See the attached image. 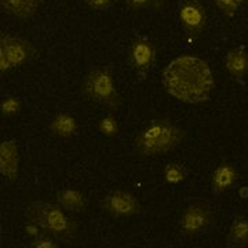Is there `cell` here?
Returning <instances> with one entry per match:
<instances>
[{
  "mask_svg": "<svg viewBox=\"0 0 248 248\" xmlns=\"http://www.w3.org/2000/svg\"><path fill=\"white\" fill-rule=\"evenodd\" d=\"M163 86L181 102L202 104L211 98L215 79L208 62L193 54H181L164 68Z\"/></svg>",
  "mask_w": 248,
  "mask_h": 248,
  "instance_id": "1",
  "label": "cell"
},
{
  "mask_svg": "<svg viewBox=\"0 0 248 248\" xmlns=\"http://www.w3.org/2000/svg\"><path fill=\"white\" fill-rule=\"evenodd\" d=\"M185 131L166 119L151 120L135 137V151L143 157H157L177 148Z\"/></svg>",
  "mask_w": 248,
  "mask_h": 248,
  "instance_id": "2",
  "label": "cell"
},
{
  "mask_svg": "<svg viewBox=\"0 0 248 248\" xmlns=\"http://www.w3.org/2000/svg\"><path fill=\"white\" fill-rule=\"evenodd\" d=\"M25 218L60 240L71 239L78 232V223L65 214L60 204L32 203L25 210Z\"/></svg>",
  "mask_w": 248,
  "mask_h": 248,
  "instance_id": "3",
  "label": "cell"
},
{
  "mask_svg": "<svg viewBox=\"0 0 248 248\" xmlns=\"http://www.w3.org/2000/svg\"><path fill=\"white\" fill-rule=\"evenodd\" d=\"M81 90L89 99L109 109H117L122 105V95L116 89L113 75L107 68H97L90 72L84 78Z\"/></svg>",
  "mask_w": 248,
  "mask_h": 248,
  "instance_id": "4",
  "label": "cell"
},
{
  "mask_svg": "<svg viewBox=\"0 0 248 248\" xmlns=\"http://www.w3.org/2000/svg\"><path fill=\"white\" fill-rule=\"evenodd\" d=\"M36 55V50L27 39L13 35H3L0 39V71L7 73L31 62Z\"/></svg>",
  "mask_w": 248,
  "mask_h": 248,
  "instance_id": "5",
  "label": "cell"
},
{
  "mask_svg": "<svg viewBox=\"0 0 248 248\" xmlns=\"http://www.w3.org/2000/svg\"><path fill=\"white\" fill-rule=\"evenodd\" d=\"M213 219L211 208L203 203H192L185 207L184 213L179 219V228L184 236L192 239L199 236L200 233L207 231Z\"/></svg>",
  "mask_w": 248,
  "mask_h": 248,
  "instance_id": "6",
  "label": "cell"
},
{
  "mask_svg": "<svg viewBox=\"0 0 248 248\" xmlns=\"http://www.w3.org/2000/svg\"><path fill=\"white\" fill-rule=\"evenodd\" d=\"M128 63L138 76L146 78L156 63V48L148 37H137L128 50Z\"/></svg>",
  "mask_w": 248,
  "mask_h": 248,
  "instance_id": "7",
  "label": "cell"
},
{
  "mask_svg": "<svg viewBox=\"0 0 248 248\" xmlns=\"http://www.w3.org/2000/svg\"><path fill=\"white\" fill-rule=\"evenodd\" d=\"M178 18L186 33L192 37H199L208 24V16L202 3L197 0H186L178 10Z\"/></svg>",
  "mask_w": 248,
  "mask_h": 248,
  "instance_id": "8",
  "label": "cell"
},
{
  "mask_svg": "<svg viewBox=\"0 0 248 248\" xmlns=\"http://www.w3.org/2000/svg\"><path fill=\"white\" fill-rule=\"evenodd\" d=\"M101 208L113 217H133L142 213L138 199L125 190H116L101 202Z\"/></svg>",
  "mask_w": 248,
  "mask_h": 248,
  "instance_id": "9",
  "label": "cell"
},
{
  "mask_svg": "<svg viewBox=\"0 0 248 248\" xmlns=\"http://www.w3.org/2000/svg\"><path fill=\"white\" fill-rule=\"evenodd\" d=\"M19 148L14 140L0 143V171L9 181H16L19 172Z\"/></svg>",
  "mask_w": 248,
  "mask_h": 248,
  "instance_id": "10",
  "label": "cell"
},
{
  "mask_svg": "<svg viewBox=\"0 0 248 248\" xmlns=\"http://www.w3.org/2000/svg\"><path fill=\"white\" fill-rule=\"evenodd\" d=\"M239 179V170L234 164L222 161L221 164L214 170L211 177V192L213 195H222L229 190Z\"/></svg>",
  "mask_w": 248,
  "mask_h": 248,
  "instance_id": "11",
  "label": "cell"
},
{
  "mask_svg": "<svg viewBox=\"0 0 248 248\" xmlns=\"http://www.w3.org/2000/svg\"><path fill=\"white\" fill-rule=\"evenodd\" d=\"M225 68L236 79H243L248 75V51L244 47L231 48L225 57Z\"/></svg>",
  "mask_w": 248,
  "mask_h": 248,
  "instance_id": "12",
  "label": "cell"
},
{
  "mask_svg": "<svg viewBox=\"0 0 248 248\" xmlns=\"http://www.w3.org/2000/svg\"><path fill=\"white\" fill-rule=\"evenodd\" d=\"M57 203L69 213H83L87 208V197L78 189H62L57 193Z\"/></svg>",
  "mask_w": 248,
  "mask_h": 248,
  "instance_id": "13",
  "label": "cell"
},
{
  "mask_svg": "<svg viewBox=\"0 0 248 248\" xmlns=\"http://www.w3.org/2000/svg\"><path fill=\"white\" fill-rule=\"evenodd\" d=\"M43 0H0L3 10L21 19H28L35 16Z\"/></svg>",
  "mask_w": 248,
  "mask_h": 248,
  "instance_id": "14",
  "label": "cell"
},
{
  "mask_svg": "<svg viewBox=\"0 0 248 248\" xmlns=\"http://www.w3.org/2000/svg\"><path fill=\"white\" fill-rule=\"evenodd\" d=\"M50 131L58 138H71L78 131L76 119L66 112H58L50 122Z\"/></svg>",
  "mask_w": 248,
  "mask_h": 248,
  "instance_id": "15",
  "label": "cell"
},
{
  "mask_svg": "<svg viewBox=\"0 0 248 248\" xmlns=\"http://www.w3.org/2000/svg\"><path fill=\"white\" fill-rule=\"evenodd\" d=\"M229 247L241 248L248 246V218L239 215L232 222L228 234Z\"/></svg>",
  "mask_w": 248,
  "mask_h": 248,
  "instance_id": "16",
  "label": "cell"
},
{
  "mask_svg": "<svg viewBox=\"0 0 248 248\" xmlns=\"http://www.w3.org/2000/svg\"><path fill=\"white\" fill-rule=\"evenodd\" d=\"M163 178L170 185H179L187 178V170L179 163H169L163 170Z\"/></svg>",
  "mask_w": 248,
  "mask_h": 248,
  "instance_id": "17",
  "label": "cell"
},
{
  "mask_svg": "<svg viewBox=\"0 0 248 248\" xmlns=\"http://www.w3.org/2000/svg\"><path fill=\"white\" fill-rule=\"evenodd\" d=\"M98 131L102 134L104 137L108 138H113L116 137L119 131H120V127H119V122L113 115H107L104 116L99 122H98Z\"/></svg>",
  "mask_w": 248,
  "mask_h": 248,
  "instance_id": "18",
  "label": "cell"
},
{
  "mask_svg": "<svg viewBox=\"0 0 248 248\" xmlns=\"http://www.w3.org/2000/svg\"><path fill=\"white\" fill-rule=\"evenodd\" d=\"M21 108H22V102L17 95H7L0 102V110L3 117H13L18 115L21 112Z\"/></svg>",
  "mask_w": 248,
  "mask_h": 248,
  "instance_id": "19",
  "label": "cell"
},
{
  "mask_svg": "<svg viewBox=\"0 0 248 248\" xmlns=\"http://www.w3.org/2000/svg\"><path fill=\"white\" fill-rule=\"evenodd\" d=\"M213 1L214 4L219 9V11H221L225 17L231 18L237 13V10H239L247 0H213Z\"/></svg>",
  "mask_w": 248,
  "mask_h": 248,
  "instance_id": "20",
  "label": "cell"
},
{
  "mask_svg": "<svg viewBox=\"0 0 248 248\" xmlns=\"http://www.w3.org/2000/svg\"><path fill=\"white\" fill-rule=\"evenodd\" d=\"M125 4L133 10L153 9L159 10L163 6L161 0H125Z\"/></svg>",
  "mask_w": 248,
  "mask_h": 248,
  "instance_id": "21",
  "label": "cell"
},
{
  "mask_svg": "<svg viewBox=\"0 0 248 248\" xmlns=\"http://www.w3.org/2000/svg\"><path fill=\"white\" fill-rule=\"evenodd\" d=\"M54 236L47 232H43L42 234H39L37 237L32 239V243L31 246L35 248H57L58 247V243L53 239Z\"/></svg>",
  "mask_w": 248,
  "mask_h": 248,
  "instance_id": "22",
  "label": "cell"
},
{
  "mask_svg": "<svg viewBox=\"0 0 248 248\" xmlns=\"http://www.w3.org/2000/svg\"><path fill=\"white\" fill-rule=\"evenodd\" d=\"M91 10H97V11H105L110 9V6L113 4L115 0H83Z\"/></svg>",
  "mask_w": 248,
  "mask_h": 248,
  "instance_id": "23",
  "label": "cell"
},
{
  "mask_svg": "<svg viewBox=\"0 0 248 248\" xmlns=\"http://www.w3.org/2000/svg\"><path fill=\"white\" fill-rule=\"evenodd\" d=\"M42 231H43V229H42L37 223H35V222L28 221V223L25 225V232H27L28 236H31L32 239H35L39 234H42V233H43Z\"/></svg>",
  "mask_w": 248,
  "mask_h": 248,
  "instance_id": "24",
  "label": "cell"
},
{
  "mask_svg": "<svg viewBox=\"0 0 248 248\" xmlns=\"http://www.w3.org/2000/svg\"><path fill=\"white\" fill-rule=\"evenodd\" d=\"M239 195L241 199H248V186H241L239 190Z\"/></svg>",
  "mask_w": 248,
  "mask_h": 248,
  "instance_id": "25",
  "label": "cell"
}]
</instances>
